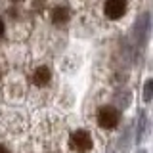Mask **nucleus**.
Instances as JSON below:
<instances>
[{
    "label": "nucleus",
    "mask_w": 153,
    "mask_h": 153,
    "mask_svg": "<svg viewBox=\"0 0 153 153\" xmlns=\"http://www.w3.org/2000/svg\"><path fill=\"white\" fill-rule=\"evenodd\" d=\"M143 130H146V115H140V126H138V142L142 140V136H143Z\"/></svg>",
    "instance_id": "6e6552de"
},
{
    "label": "nucleus",
    "mask_w": 153,
    "mask_h": 153,
    "mask_svg": "<svg viewBox=\"0 0 153 153\" xmlns=\"http://www.w3.org/2000/svg\"><path fill=\"white\" fill-rule=\"evenodd\" d=\"M10 2H13V4H19V2H23V0H10Z\"/></svg>",
    "instance_id": "f8f14e48"
},
{
    "label": "nucleus",
    "mask_w": 153,
    "mask_h": 153,
    "mask_svg": "<svg viewBox=\"0 0 153 153\" xmlns=\"http://www.w3.org/2000/svg\"><path fill=\"white\" fill-rule=\"evenodd\" d=\"M147 33H149V16H142L134 23V38L140 46L146 44V38H147Z\"/></svg>",
    "instance_id": "423d86ee"
},
{
    "label": "nucleus",
    "mask_w": 153,
    "mask_h": 153,
    "mask_svg": "<svg viewBox=\"0 0 153 153\" xmlns=\"http://www.w3.org/2000/svg\"><path fill=\"white\" fill-rule=\"evenodd\" d=\"M6 29H8V27H6V21H4V19L0 17V38L6 35Z\"/></svg>",
    "instance_id": "1a4fd4ad"
},
{
    "label": "nucleus",
    "mask_w": 153,
    "mask_h": 153,
    "mask_svg": "<svg viewBox=\"0 0 153 153\" xmlns=\"http://www.w3.org/2000/svg\"><path fill=\"white\" fill-rule=\"evenodd\" d=\"M67 147L71 153H92L96 147V138L90 128H73L67 136Z\"/></svg>",
    "instance_id": "7ed1b4c3"
},
{
    "label": "nucleus",
    "mask_w": 153,
    "mask_h": 153,
    "mask_svg": "<svg viewBox=\"0 0 153 153\" xmlns=\"http://www.w3.org/2000/svg\"><path fill=\"white\" fill-rule=\"evenodd\" d=\"M123 109L115 102H100L94 109V121L102 130H115L121 124Z\"/></svg>",
    "instance_id": "f03ea898"
},
{
    "label": "nucleus",
    "mask_w": 153,
    "mask_h": 153,
    "mask_svg": "<svg viewBox=\"0 0 153 153\" xmlns=\"http://www.w3.org/2000/svg\"><path fill=\"white\" fill-rule=\"evenodd\" d=\"M143 100L146 102H151L153 100V79H149L143 86Z\"/></svg>",
    "instance_id": "0eeeda50"
},
{
    "label": "nucleus",
    "mask_w": 153,
    "mask_h": 153,
    "mask_svg": "<svg viewBox=\"0 0 153 153\" xmlns=\"http://www.w3.org/2000/svg\"><path fill=\"white\" fill-rule=\"evenodd\" d=\"M29 86L36 90H46L54 84V69L50 63H35L27 73Z\"/></svg>",
    "instance_id": "20e7f679"
},
{
    "label": "nucleus",
    "mask_w": 153,
    "mask_h": 153,
    "mask_svg": "<svg viewBox=\"0 0 153 153\" xmlns=\"http://www.w3.org/2000/svg\"><path fill=\"white\" fill-rule=\"evenodd\" d=\"M2 80H4V71H2V67H0V84H2Z\"/></svg>",
    "instance_id": "9b49d317"
},
{
    "label": "nucleus",
    "mask_w": 153,
    "mask_h": 153,
    "mask_svg": "<svg viewBox=\"0 0 153 153\" xmlns=\"http://www.w3.org/2000/svg\"><path fill=\"white\" fill-rule=\"evenodd\" d=\"M140 153H143V151H140Z\"/></svg>",
    "instance_id": "4468645a"
},
{
    "label": "nucleus",
    "mask_w": 153,
    "mask_h": 153,
    "mask_svg": "<svg viewBox=\"0 0 153 153\" xmlns=\"http://www.w3.org/2000/svg\"><path fill=\"white\" fill-rule=\"evenodd\" d=\"M0 153H10V149L4 146V143H0Z\"/></svg>",
    "instance_id": "9d476101"
},
{
    "label": "nucleus",
    "mask_w": 153,
    "mask_h": 153,
    "mask_svg": "<svg viewBox=\"0 0 153 153\" xmlns=\"http://www.w3.org/2000/svg\"><path fill=\"white\" fill-rule=\"evenodd\" d=\"M44 153H56V151H44Z\"/></svg>",
    "instance_id": "ddd939ff"
},
{
    "label": "nucleus",
    "mask_w": 153,
    "mask_h": 153,
    "mask_svg": "<svg viewBox=\"0 0 153 153\" xmlns=\"http://www.w3.org/2000/svg\"><path fill=\"white\" fill-rule=\"evenodd\" d=\"M46 13H48V19L52 21V25L56 27H65L71 21V6L65 0H57Z\"/></svg>",
    "instance_id": "39448f33"
},
{
    "label": "nucleus",
    "mask_w": 153,
    "mask_h": 153,
    "mask_svg": "<svg viewBox=\"0 0 153 153\" xmlns=\"http://www.w3.org/2000/svg\"><path fill=\"white\" fill-rule=\"evenodd\" d=\"M86 19L100 27H123L132 17L136 0H76Z\"/></svg>",
    "instance_id": "f257e3e1"
}]
</instances>
